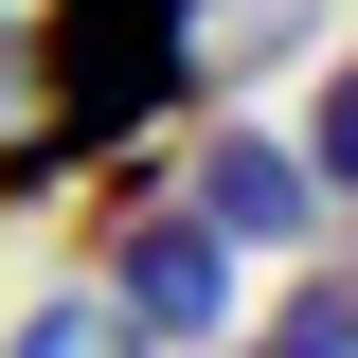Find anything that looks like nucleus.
<instances>
[{
	"label": "nucleus",
	"mask_w": 358,
	"mask_h": 358,
	"mask_svg": "<svg viewBox=\"0 0 358 358\" xmlns=\"http://www.w3.org/2000/svg\"><path fill=\"white\" fill-rule=\"evenodd\" d=\"M0 358H143V341H126V305H108V287H54V305L0 322Z\"/></svg>",
	"instance_id": "obj_5"
},
{
	"label": "nucleus",
	"mask_w": 358,
	"mask_h": 358,
	"mask_svg": "<svg viewBox=\"0 0 358 358\" xmlns=\"http://www.w3.org/2000/svg\"><path fill=\"white\" fill-rule=\"evenodd\" d=\"M108 305H126L143 358H162V341H215V322H233V251L143 197V215H108Z\"/></svg>",
	"instance_id": "obj_2"
},
{
	"label": "nucleus",
	"mask_w": 358,
	"mask_h": 358,
	"mask_svg": "<svg viewBox=\"0 0 358 358\" xmlns=\"http://www.w3.org/2000/svg\"><path fill=\"white\" fill-rule=\"evenodd\" d=\"M233 358H358V268H305V287H287Z\"/></svg>",
	"instance_id": "obj_4"
},
{
	"label": "nucleus",
	"mask_w": 358,
	"mask_h": 358,
	"mask_svg": "<svg viewBox=\"0 0 358 358\" xmlns=\"http://www.w3.org/2000/svg\"><path fill=\"white\" fill-rule=\"evenodd\" d=\"M18 126H0V197H54V179L126 162L162 108H197V0H36L18 36Z\"/></svg>",
	"instance_id": "obj_1"
},
{
	"label": "nucleus",
	"mask_w": 358,
	"mask_h": 358,
	"mask_svg": "<svg viewBox=\"0 0 358 358\" xmlns=\"http://www.w3.org/2000/svg\"><path fill=\"white\" fill-rule=\"evenodd\" d=\"M305 179L358 197V54H322V90H305Z\"/></svg>",
	"instance_id": "obj_6"
},
{
	"label": "nucleus",
	"mask_w": 358,
	"mask_h": 358,
	"mask_svg": "<svg viewBox=\"0 0 358 358\" xmlns=\"http://www.w3.org/2000/svg\"><path fill=\"white\" fill-rule=\"evenodd\" d=\"M179 215L215 233V251H287V233L322 215V179H305V143H268V126L215 108V143H197V179H179Z\"/></svg>",
	"instance_id": "obj_3"
}]
</instances>
